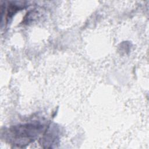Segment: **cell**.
I'll return each mask as SVG.
<instances>
[{
    "instance_id": "cell-1",
    "label": "cell",
    "mask_w": 149,
    "mask_h": 149,
    "mask_svg": "<svg viewBox=\"0 0 149 149\" xmlns=\"http://www.w3.org/2000/svg\"><path fill=\"white\" fill-rule=\"evenodd\" d=\"M42 127L39 125L26 124L13 127L10 130L15 145H27L33 141L41 132Z\"/></svg>"
}]
</instances>
